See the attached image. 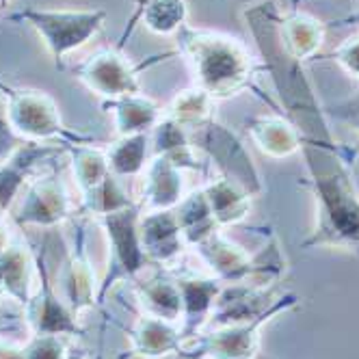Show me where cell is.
Returning <instances> with one entry per match:
<instances>
[{
  "mask_svg": "<svg viewBox=\"0 0 359 359\" xmlns=\"http://www.w3.org/2000/svg\"><path fill=\"white\" fill-rule=\"evenodd\" d=\"M243 20L260 50V57L269 72V79L284 107V117L294 126L301 143L333 145L338 143L331 135L325 107L318 104L314 87L307 79L303 63L290 57L279 35L281 9L277 0H255L245 5Z\"/></svg>",
  "mask_w": 359,
  "mask_h": 359,
  "instance_id": "6da1fadb",
  "label": "cell"
},
{
  "mask_svg": "<svg viewBox=\"0 0 359 359\" xmlns=\"http://www.w3.org/2000/svg\"><path fill=\"white\" fill-rule=\"evenodd\" d=\"M307 187L316 203V225L301 249H344L359 255V193L353 182L357 151L336 145L301 143Z\"/></svg>",
  "mask_w": 359,
  "mask_h": 359,
  "instance_id": "7a4b0ae2",
  "label": "cell"
},
{
  "mask_svg": "<svg viewBox=\"0 0 359 359\" xmlns=\"http://www.w3.org/2000/svg\"><path fill=\"white\" fill-rule=\"evenodd\" d=\"M175 43L191 67L195 87L203 89L215 102L232 100L245 91L260 93L255 85V59L241 39L184 24L175 35Z\"/></svg>",
  "mask_w": 359,
  "mask_h": 359,
  "instance_id": "3957f363",
  "label": "cell"
},
{
  "mask_svg": "<svg viewBox=\"0 0 359 359\" xmlns=\"http://www.w3.org/2000/svg\"><path fill=\"white\" fill-rule=\"evenodd\" d=\"M199 260L208 266L221 284H253L275 286L286 273V258L281 255L279 241L273 236L258 253H249L238 243L227 238L221 229L193 247Z\"/></svg>",
  "mask_w": 359,
  "mask_h": 359,
  "instance_id": "277c9868",
  "label": "cell"
},
{
  "mask_svg": "<svg viewBox=\"0 0 359 359\" xmlns=\"http://www.w3.org/2000/svg\"><path fill=\"white\" fill-rule=\"evenodd\" d=\"M0 95L5 97L7 117L13 133L22 141L37 143H63V145H89L93 137L76 133L63 123L59 107L53 95L39 89L13 87L0 79Z\"/></svg>",
  "mask_w": 359,
  "mask_h": 359,
  "instance_id": "5b68a950",
  "label": "cell"
},
{
  "mask_svg": "<svg viewBox=\"0 0 359 359\" xmlns=\"http://www.w3.org/2000/svg\"><path fill=\"white\" fill-rule=\"evenodd\" d=\"M109 13L100 7L89 9H41L27 7L18 13H11L9 20L27 22L35 29L43 41L48 55L53 57L55 65L63 69V59L74 50L89 43L104 27Z\"/></svg>",
  "mask_w": 359,
  "mask_h": 359,
  "instance_id": "8992f818",
  "label": "cell"
},
{
  "mask_svg": "<svg viewBox=\"0 0 359 359\" xmlns=\"http://www.w3.org/2000/svg\"><path fill=\"white\" fill-rule=\"evenodd\" d=\"M301 305V297L294 292H284L271 310L258 318L203 329L189 342L182 344L180 357L184 359H253L260 353V331L279 314L292 312Z\"/></svg>",
  "mask_w": 359,
  "mask_h": 359,
  "instance_id": "52a82bcc",
  "label": "cell"
},
{
  "mask_svg": "<svg viewBox=\"0 0 359 359\" xmlns=\"http://www.w3.org/2000/svg\"><path fill=\"white\" fill-rule=\"evenodd\" d=\"M67 156L76 187L81 191V206L87 215L100 219L137 203L121 187V180L111 171L102 147H95V143L67 145Z\"/></svg>",
  "mask_w": 359,
  "mask_h": 359,
  "instance_id": "ba28073f",
  "label": "cell"
},
{
  "mask_svg": "<svg viewBox=\"0 0 359 359\" xmlns=\"http://www.w3.org/2000/svg\"><path fill=\"white\" fill-rule=\"evenodd\" d=\"M189 139L201 156L217 167L219 175L243 187L251 197H258L264 191L258 167H255L249 149L232 128H227L217 117H212L206 123L189 130Z\"/></svg>",
  "mask_w": 359,
  "mask_h": 359,
  "instance_id": "9c48e42d",
  "label": "cell"
},
{
  "mask_svg": "<svg viewBox=\"0 0 359 359\" xmlns=\"http://www.w3.org/2000/svg\"><path fill=\"white\" fill-rule=\"evenodd\" d=\"M139 217L141 206L135 203V206L109 212L97 219L109 243V269L100 284L97 303L104 301L109 290L119 281L139 279L143 269L149 264L139 238Z\"/></svg>",
  "mask_w": 359,
  "mask_h": 359,
  "instance_id": "30bf717a",
  "label": "cell"
},
{
  "mask_svg": "<svg viewBox=\"0 0 359 359\" xmlns=\"http://www.w3.org/2000/svg\"><path fill=\"white\" fill-rule=\"evenodd\" d=\"M72 219V199L57 173L31 177L24 187L11 221L20 227H55Z\"/></svg>",
  "mask_w": 359,
  "mask_h": 359,
  "instance_id": "8fae6325",
  "label": "cell"
},
{
  "mask_svg": "<svg viewBox=\"0 0 359 359\" xmlns=\"http://www.w3.org/2000/svg\"><path fill=\"white\" fill-rule=\"evenodd\" d=\"M35 271H37V288L29 303L24 305V320L31 333H53V336H83L85 329L76 320V314L69 305L57 294L53 279H50L46 251L35 253Z\"/></svg>",
  "mask_w": 359,
  "mask_h": 359,
  "instance_id": "7c38bea8",
  "label": "cell"
},
{
  "mask_svg": "<svg viewBox=\"0 0 359 359\" xmlns=\"http://www.w3.org/2000/svg\"><path fill=\"white\" fill-rule=\"evenodd\" d=\"M59 279L65 292L63 301L76 316L97 303L100 286L87 253V232L81 221H72V227L65 236V260Z\"/></svg>",
  "mask_w": 359,
  "mask_h": 359,
  "instance_id": "4fadbf2b",
  "label": "cell"
},
{
  "mask_svg": "<svg viewBox=\"0 0 359 359\" xmlns=\"http://www.w3.org/2000/svg\"><path fill=\"white\" fill-rule=\"evenodd\" d=\"M76 79L91 93L104 100L143 91L139 83V69L115 48H102L85 59L76 67Z\"/></svg>",
  "mask_w": 359,
  "mask_h": 359,
  "instance_id": "5bb4252c",
  "label": "cell"
},
{
  "mask_svg": "<svg viewBox=\"0 0 359 359\" xmlns=\"http://www.w3.org/2000/svg\"><path fill=\"white\" fill-rule=\"evenodd\" d=\"M59 154H67V145L24 141L7 161L0 163V215L13 208L24 187L31 182L37 165L53 161Z\"/></svg>",
  "mask_w": 359,
  "mask_h": 359,
  "instance_id": "9a60e30c",
  "label": "cell"
},
{
  "mask_svg": "<svg viewBox=\"0 0 359 359\" xmlns=\"http://www.w3.org/2000/svg\"><path fill=\"white\" fill-rule=\"evenodd\" d=\"M281 294H275L273 286L253 284H223L206 329L247 323L266 314Z\"/></svg>",
  "mask_w": 359,
  "mask_h": 359,
  "instance_id": "2e32d148",
  "label": "cell"
},
{
  "mask_svg": "<svg viewBox=\"0 0 359 359\" xmlns=\"http://www.w3.org/2000/svg\"><path fill=\"white\" fill-rule=\"evenodd\" d=\"M184 197V175L169 158L151 154L141 173V191L137 203L141 212L173 210Z\"/></svg>",
  "mask_w": 359,
  "mask_h": 359,
  "instance_id": "e0dca14e",
  "label": "cell"
},
{
  "mask_svg": "<svg viewBox=\"0 0 359 359\" xmlns=\"http://www.w3.org/2000/svg\"><path fill=\"white\" fill-rule=\"evenodd\" d=\"M175 284L182 294V325H180V333L182 340L189 342L193 340L199 331L206 329L212 305L223 288V284L217 277H201V275H191L182 273L175 275Z\"/></svg>",
  "mask_w": 359,
  "mask_h": 359,
  "instance_id": "ac0fdd59",
  "label": "cell"
},
{
  "mask_svg": "<svg viewBox=\"0 0 359 359\" xmlns=\"http://www.w3.org/2000/svg\"><path fill=\"white\" fill-rule=\"evenodd\" d=\"M139 238L147 260L154 264H173L189 249L173 210L141 212Z\"/></svg>",
  "mask_w": 359,
  "mask_h": 359,
  "instance_id": "d6986e66",
  "label": "cell"
},
{
  "mask_svg": "<svg viewBox=\"0 0 359 359\" xmlns=\"http://www.w3.org/2000/svg\"><path fill=\"white\" fill-rule=\"evenodd\" d=\"M130 340V359H161L167 355H180L182 351V333L177 323L163 320L149 314H141L128 329Z\"/></svg>",
  "mask_w": 359,
  "mask_h": 359,
  "instance_id": "ffe728a7",
  "label": "cell"
},
{
  "mask_svg": "<svg viewBox=\"0 0 359 359\" xmlns=\"http://www.w3.org/2000/svg\"><path fill=\"white\" fill-rule=\"evenodd\" d=\"M151 154L169 158L180 171H193L199 175H208L210 163L193 147L189 133L173 119L165 117L151 130Z\"/></svg>",
  "mask_w": 359,
  "mask_h": 359,
  "instance_id": "44dd1931",
  "label": "cell"
},
{
  "mask_svg": "<svg viewBox=\"0 0 359 359\" xmlns=\"http://www.w3.org/2000/svg\"><path fill=\"white\" fill-rule=\"evenodd\" d=\"M104 109L113 115L117 137L151 133L165 115L158 102L145 95L143 91L133 95H121L115 100H104Z\"/></svg>",
  "mask_w": 359,
  "mask_h": 359,
  "instance_id": "7402d4cb",
  "label": "cell"
},
{
  "mask_svg": "<svg viewBox=\"0 0 359 359\" xmlns=\"http://www.w3.org/2000/svg\"><path fill=\"white\" fill-rule=\"evenodd\" d=\"M35 273V253L24 241H9L5 249H0V279L5 292L22 307L33 294Z\"/></svg>",
  "mask_w": 359,
  "mask_h": 359,
  "instance_id": "603a6c76",
  "label": "cell"
},
{
  "mask_svg": "<svg viewBox=\"0 0 359 359\" xmlns=\"http://www.w3.org/2000/svg\"><path fill=\"white\" fill-rule=\"evenodd\" d=\"M247 130L264 156L290 158L301 149V139L294 126L284 115H255L247 119Z\"/></svg>",
  "mask_w": 359,
  "mask_h": 359,
  "instance_id": "cb8c5ba5",
  "label": "cell"
},
{
  "mask_svg": "<svg viewBox=\"0 0 359 359\" xmlns=\"http://www.w3.org/2000/svg\"><path fill=\"white\" fill-rule=\"evenodd\" d=\"M133 284L143 314L171 323L182 318V294H180L175 277L156 271L147 279H135Z\"/></svg>",
  "mask_w": 359,
  "mask_h": 359,
  "instance_id": "d4e9b609",
  "label": "cell"
},
{
  "mask_svg": "<svg viewBox=\"0 0 359 359\" xmlns=\"http://www.w3.org/2000/svg\"><path fill=\"white\" fill-rule=\"evenodd\" d=\"M201 189L206 193L212 217L221 229L238 225L249 217L253 197L243 187L232 182V180L217 175V177H210Z\"/></svg>",
  "mask_w": 359,
  "mask_h": 359,
  "instance_id": "484cf974",
  "label": "cell"
},
{
  "mask_svg": "<svg viewBox=\"0 0 359 359\" xmlns=\"http://www.w3.org/2000/svg\"><path fill=\"white\" fill-rule=\"evenodd\" d=\"M279 35L290 57L303 63L320 50L325 41V24L318 18L297 9L288 15H281Z\"/></svg>",
  "mask_w": 359,
  "mask_h": 359,
  "instance_id": "4316f807",
  "label": "cell"
},
{
  "mask_svg": "<svg viewBox=\"0 0 359 359\" xmlns=\"http://www.w3.org/2000/svg\"><path fill=\"white\" fill-rule=\"evenodd\" d=\"M180 232L184 236V243L189 249H193L195 245H199L201 241H206L210 234H215L217 229H221L212 217L210 203L206 199V193L203 189H193L189 191L182 201L173 208Z\"/></svg>",
  "mask_w": 359,
  "mask_h": 359,
  "instance_id": "83f0119b",
  "label": "cell"
},
{
  "mask_svg": "<svg viewBox=\"0 0 359 359\" xmlns=\"http://www.w3.org/2000/svg\"><path fill=\"white\" fill-rule=\"evenodd\" d=\"M151 151V133L117 137L104 147L111 171L121 177H141L143 169L149 163Z\"/></svg>",
  "mask_w": 359,
  "mask_h": 359,
  "instance_id": "f1b7e54d",
  "label": "cell"
},
{
  "mask_svg": "<svg viewBox=\"0 0 359 359\" xmlns=\"http://www.w3.org/2000/svg\"><path fill=\"white\" fill-rule=\"evenodd\" d=\"M137 15L143 27L161 37H175L189 24L187 0H137Z\"/></svg>",
  "mask_w": 359,
  "mask_h": 359,
  "instance_id": "f546056e",
  "label": "cell"
},
{
  "mask_svg": "<svg viewBox=\"0 0 359 359\" xmlns=\"http://www.w3.org/2000/svg\"><path fill=\"white\" fill-rule=\"evenodd\" d=\"M165 117L173 119L177 126H182L184 130H193V128L206 123L215 117V100L199 87H189L173 95L169 107L165 109Z\"/></svg>",
  "mask_w": 359,
  "mask_h": 359,
  "instance_id": "4dcf8cb0",
  "label": "cell"
},
{
  "mask_svg": "<svg viewBox=\"0 0 359 359\" xmlns=\"http://www.w3.org/2000/svg\"><path fill=\"white\" fill-rule=\"evenodd\" d=\"M65 355L63 336L53 333H31V340L24 344V359H65Z\"/></svg>",
  "mask_w": 359,
  "mask_h": 359,
  "instance_id": "1f68e13d",
  "label": "cell"
},
{
  "mask_svg": "<svg viewBox=\"0 0 359 359\" xmlns=\"http://www.w3.org/2000/svg\"><path fill=\"white\" fill-rule=\"evenodd\" d=\"M325 115H327V119H336L340 123L351 126L353 130L359 135V81H357L355 93H351L348 97L336 102V104H327Z\"/></svg>",
  "mask_w": 359,
  "mask_h": 359,
  "instance_id": "d6a6232c",
  "label": "cell"
},
{
  "mask_svg": "<svg viewBox=\"0 0 359 359\" xmlns=\"http://www.w3.org/2000/svg\"><path fill=\"white\" fill-rule=\"evenodd\" d=\"M333 59L336 63L348 74L355 81H359V35L348 37L346 41H342L336 50H333Z\"/></svg>",
  "mask_w": 359,
  "mask_h": 359,
  "instance_id": "836d02e7",
  "label": "cell"
},
{
  "mask_svg": "<svg viewBox=\"0 0 359 359\" xmlns=\"http://www.w3.org/2000/svg\"><path fill=\"white\" fill-rule=\"evenodd\" d=\"M22 143H24V141L13 133V128H11V123H9L5 97L0 95V163L7 161Z\"/></svg>",
  "mask_w": 359,
  "mask_h": 359,
  "instance_id": "e575fe53",
  "label": "cell"
},
{
  "mask_svg": "<svg viewBox=\"0 0 359 359\" xmlns=\"http://www.w3.org/2000/svg\"><path fill=\"white\" fill-rule=\"evenodd\" d=\"M0 359H24V346L0 338Z\"/></svg>",
  "mask_w": 359,
  "mask_h": 359,
  "instance_id": "d590c367",
  "label": "cell"
},
{
  "mask_svg": "<svg viewBox=\"0 0 359 359\" xmlns=\"http://www.w3.org/2000/svg\"><path fill=\"white\" fill-rule=\"evenodd\" d=\"M65 359H87V353L79 346H72V348H67Z\"/></svg>",
  "mask_w": 359,
  "mask_h": 359,
  "instance_id": "8d00e7d4",
  "label": "cell"
},
{
  "mask_svg": "<svg viewBox=\"0 0 359 359\" xmlns=\"http://www.w3.org/2000/svg\"><path fill=\"white\" fill-rule=\"evenodd\" d=\"M253 359H275V357H271V355H266V353H262V351H260V353L255 355Z\"/></svg>",
  "mask_w": 359,
  "mask_h": 359,
  "instance_id": "74e56055",
  "label": "cell"
},
{
  "mask_svg": "<svg viewBox=\"0 0 359 359\" xmlns=\"http://www.w3.org/2000/svg\"><path fill=\"white\" fill-rule=\"evenodd\" d=\"M11 5V0H0V11H3V9H7Z\"/></svg>",
  "mask_w": 359,
  "mask_h": 359,
  "instance_id": "f35d334b",
  "label": "cell"
},
{
  "mask_svg": "<svg viewBox=\"0 0 359 359\" xmlns=\"http://www.w3.org/2000/svg\"><path fill=\"white\" fill-rule=\"evenodd\" d=\"M7 292H5V286H3V279H0V299H3Z\"/></svg>",
  "mask_w": 359,
  "mask_h": 359,
  "instance_id": "ab89813d",
  "label": "cell"
},
{
  "mask_svg": "<svg viewBox=\"0 0 359 359\" xmlns=\"http://www.w3.org/2000/svg\"><path fill=\"white\" fill-rule=\"evenodd\" d=\"M299 3H301V0H292V11H297V9H299Z\"/></svg>",
  "mask_w": 359,
  "mask_h": 359,
  "instance_id": "60d3db41",
  "label": "cell"
},
{
  "mask_svg": "<svg viewBox=\"0 0 359 359\" xmlns=\"http://www.w3.org/2000/svg\"><path fill=\"white\" fill-rule=\"evenodd\" d=\"M7 331V327H0V333H5Z\"/></svg>",
  "mask_w": 359,
  "mask_h": 359,
  "instance_id": "b9f144b4",
  "label": "cell"
}]
</instances>
